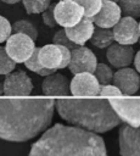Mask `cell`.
I'll return each mask as SVG.
<instances>
[{"mask_svg":"<svg viewBox=\"0 0 140 156\" xmlns=\"http://www.w3.org/2000/svg\"><path fill=\"white\" fill-rule=\"evenodd\" d=\"M55 5L56 4H50V6L41 13V17H43V22L45 23V26L52 28L57 24L56 20H55V15H54V10H55Z\"/></svg>","mask_w":140,"mask_h":156,"instance_id":"cell-29","label":"cell"},{"mask_svg":"<svg viewBox=\"0 0 140 156\" xmlns=\"http://www.w3.org/2000/svg\"><path fill=\"white\" fill-rule=\"evenodd\" d=\"M121 156H140V128L123 124L118 134Z\"/></svg>","mask_w":140,"mask_h":156,"instance_id":"cell-11","label":"cell"},{"mask_svg":"<svg viewBox=\"0 0 140 156\" xmlns=\"http://www.w3.org/2000/svg\"><path fill=\"white\" fill-rule=\"evenodd\" d=\"M94 74H95V77L97 78L100 85L111 84V82H113V74H114V73L112 72L111 67L107 66L106 63H97Z\"/></svg>","mask_w":140,"mask_h":156,"instance_id":"cell-22","label":"cell"},{"mask_svg":"<svg viewBox=\"0 0 140 156\" xmlns=\"http://www.w3.org/2000/svg\"><path fill=\"white\" fill-rule=\"evenodd\" d=\"M135 56V51L131 45H125L121 43H113L107 48L106 57L111 66L116 68L128 67Z\"/></svg>","mask_w":140,"mask_h":156,"instance_id":"cell-14","label":"cell"},{"mask_svg":"<svg viewBox=\"0 0 140 156\" xmlns=\"http://www.w3.org/2000/svg\"><path fill=\"white\" fill-rule=\"evenodd\" d=\"M12 34V24L4 16H0V44L6 41Z\"/></svg>","mask_w":140,"mask_h":156,"instance_id":"cell-28","label":"cell"},{"mask_svg":"<svg viewBox=\"0 0 140 156\" xmlns=\"http://www.w3.org/2000/svg\"><path fill=\"white\" fill-rule=\"evenodd\" d=\"M24 65H26V67H27L29 71H32V72H34V73H37V74H39V76H43V77H46V76H49V74H51V73L55 72L54 69L46 68V67H44V66L41 65V62H40V60H39V48H35V49H34L33 54H32L30 57L24 62Z\"/></svg>","mask_w":140,"mask_h":156,"instance_id":"cell-19","label":"cell"},{"mask_svg":"<svg viewBox=\"0 0 140 156\" xmlns=\"http://www.w3.org/2000/svg\"><path fill=\"white\" fill-rule=\"evenodd\" d=\"M113 84L121 89L123 95H134L140 88L139 72L129 67L119 68L113 74Z\"/></svg>","mask_w":140,"mask_h":156,"instance_id":"cell-12","label":"cell"},{"mask_svg":"<svg viewBox=\"0 0 140 156\" xmlns=\"http://www.w3.org/2000/svg\"><path fill=\"white\" fill-rule=\"evenodd\" d=\"M139 29H140V21H139Z\"/></svg>","mask_w":140,"mask_h":156,"instance_id":"cell-35","label":"cell"},{"mask_svg":"<svg viewBox=\"0 0 140 156\" xmlns=\"http://www.w3.org/2000/svg\"><path fill=\"white\" fill-rule=\"evenodd\" d=\"M28 156H107V151L95 132L56 123L32 145Z\"/></svg>","mask_w":140,"mask_h":156,"instance_id":"cell-2","label":"cell"},{"mask_svg":"<svg viewBox=\"0 0 140 156\" xmlns=\"http://www.w3.org/2000/svg\"><path fill=\"white\" fill-rule=\"evenodd\" d=\"M110 102L123 122L140 128V96L110 99Z\"/></svg>","mask_w":140,"mask_h":156,"instance_id":"cell-5","label":"cell"},{"mask_svg":"<svg viewBox=\"0 0 140 156\" xmlns=\"http://www.w3.org/2000/svg\"><path fill=\"white\" fill-rule=\"evenodd\" d=\"M45 96H68L71 94V82L61 73H51L45 77L41 84Z\"/></svg>","mask_w":140,"mask_h":156,"instance_id":"cell-15","label":"cell"},{"mask_svg":"<svg viewBox=\"0 0 140 156\" xmlns=\"http://www.w3.org/2000/svg\"><path fill=\"white\" fill-rule=\"evenodd\" d=\"M68 38L75 43L77 45H84L88 40H90L95 28H94V22L90 17H83L77 24L72 27L65 28Z\"/></svg>","mask_w":140,"mask_h":156,"instance_id":"cell-16","label":"cell"},{"mask_svg":"<svg viewBox=\"0 0 140 156\" xmlns=\"http://www.w3.org/2000/svg\"><path fill=\"white\" fill-rule=\"evenodd\" d=\"M2 2H5V4H17V2H19L21 0H1Z\"/></svg>","mask_w":140,"mask_h":156,"instance_id":"cell-32","label":"cell"},{"mask_svg":"<svg viewBox=\"0 0 140 156\" xmlns=\"http://www.w3.org/2000/svg\"><path fill=\"white\" fill-rule=\"evenodd\" d=\"M97 66V58L95 54L86 46L79 45L71 50V61L68 65V69L72 74L90 72L94 73Z\"/></svg>","mask_w":140,"mask_h":156,"instance_id":"cell-7","label":"cell"},{"mask_svg":"<svg viewBox=\"0 0 140 156\" xmlns=\"http://www.w3.org/2000/svg\"><path fill=\"white\" fill-rule=\"evenodd\" d=\"M12 33H23V34L29 35L34 40H37V38H38L37 27L32 22H29L27 20H18V21H16L12 24Z\"/></svg>","mask_w":140,"mask_h":156,"instance_id":"cell-20","label":"cell"},{"mask_svg":"<svg viewBox=\"0 0 140 156\" xmlns=\"http://www.w3.org/2000/svg\"><path fill=\"white\" fill-rule=\"evenodd\" d=\"M54 99L0 96V139L26 141L44 132L52 121Z\"/></svg>","mask_w":140,"mask_h":156,"instance_id":"cell-1","label":"cell"},{"mask_svg":"<svg viewBox=\"0 0 140 156\" xmlns=\"http://www.w3.org/2000/svg\"><path fill=\"white\" fill-rule=\"evenodd\" d=\"M0 96H5V90H4V83L0 82Z\"/></svg>","mask_w":140,"mask_h":156,"instance_id":"cell-33","label":"cell"},{"mask_svg":"<svg viewBox=\"0 0 140 156\" xmlns=\"http://www.w3.org/2000/svg\"><path fill=\"white\" fill-rule=\"evenodd\" d=\"M16 62L11 58L4 46H0V76H6L15 69Z\"/></svg>","mask_w":140,"mask_h":156,"instance_id":"cell-24","label":"cell"},{"mask_svg":"<svg viewBox=\"0 0 140 156\" xmlns=\"http://www.w3.org/2000/svg\"><path fill=\"white\" fill-rule=\"evenodd\" d=\"M61 46V50H62V66H61V69L65 68V67H68L69 65V61H71V49L63 46V45H60Z\"/></svg>","mask_w":140,"mask_h":156,"instance_id":"cell-30","label":"cell"},{"mask_svg":"<svg viewBox=\"0 0 140 156\" xmlns=\"http://www.w3.org/2000/svg\"><path fill=\"white\" fill-rule=\"evenodd\" d=\"M113 35L114 41L125 44V45H133L139 41L140 39V29H139V22L130 16L122 17L117 24L113 27Z\"/></svg>","mask_w":140,"mask_h":156,"instance_id":"cell-10","label":"cell"},{"mask_svg":"<svg viewBox=\"0 0 140 156\" xmlns=\"http://www.w3.org/2000/svg\"><path fill=\"white\" fill-rule=\"evenodd\" d=\"M113 41H114V35H113V30L111 28L97 27V28H95V30L90 38V43L99 49H106L110 45H112Z\"/></svg>","mask_w":140,"mask_h":156,"instance_id":"cell-18","label":"cell"},{"mask_svg":"<svg viewBox=\"0 0 140 156\" xmlns=\"http://www.w3.org/2000/svg\"><path fill=\"white\" fill-rule=\"evenodd\" d=\"M118 5L124 16L134 18L140 16V0H119Z\"/></svg>","mask_w":140,"mask_h":156,"instance_id":"cell-23","label":"cell"},{"mask_svg":"<svg viewBox=\"0 0 140 156\" xmlns=\"http://www.w3.org/2000/svg\"><path fill=\"white\" fill-rule=\"evenodd\" d=\"M134 66H135V69L140 73V50L134 56Z\"/></svg>","mask_w":140,"mask_h":156,"instance_id":"cell-31","label":"cell"},{"mask_svg":"<svg viewBox=\"0 0 140 156\" xmlns=\"http://www.w3.org/2000/svg\"><path fill=\"white\" fill-rule=\"evenodd\" d=\"M35 40L23 33H12L6 40V51L16 63H24L35 49Z\"/></svg>","mask_w":140,"mask_h":156,"instance_id":"cell-4","label":"cell"},{"mask_svg":"<svg viewBox=\"0 0 140 156\" xmlns=\"http://www.w3.org/2000/svg\"><path fill=\"white\" fill-rule=\"evenodd\" d=\"M111 1H116V2H118V1H119V0H111Z\"/></svg>","mask_w":140,"mask_h":156,"instance_id":"cell-34","label":"cell"},{"mask_svg":"<svg viewBox=\"0 0 140 156\" xmlns=\"http://www.w3.org/2000/svg\"><path fill=\"white\" fill-rule=\"evenodd\" d=\"M1 2H2V1H1V0H0V4H1Z\"/></svg>","mask_w":140,"mask_h":156,"instance_id":"cell-36","label":"cell"},{"mask_svg":"<svg viewBox=\"0 0 140 156\" xmlns=\"http://www.w3.org/2000/svg\"><path fill=\"white\" fill-rule=\"evenodd\" d=\"M24 10L28 15L43 13L51 4V0H22Z\"/></svg>","mask_w":140,"mask_h":156,"instance_id":"cell-21","label":"cell"},{"mask_svg":"<svg viewBox=\"0 0 140 156\" xmlns=\"http://www.w3.org/2000/svg\"><path fill=\"white\" fill-rule=\"evenodd\" d=\"M121 18H122V10L118 2L111 0H103L100 11L91 20L97 27L113 28Z\"/></svg>","mask_w":140,"mask_h":156,"instance_id":"cell-13","label":"cell"},{"mask_svg":"<svg viewBox=\"0 0 140 156\" xmlns=\"http://www.w3.org/2000/svg\"><path fill=\"white\" fill-rule=\"evenodd\" d=\"M84 9V17L93 18L101 9L103 0H75Z\"/></svg>","mask_w":140,"mask_h":156,"instance_id":"cell-25","label":"cell"},{"mask_svg":"<svg viewBox=\"0 0 140 156\" xmlns=\"http://www.w3.org/2000/svg\"><path fill=\"white\" fill-rule=\"evenodd\" d=\"M4 90L5 96H29L33 90V83L24 71H16L6 74Z\"/></svg>","mask_w":140,"mask_h":156,"instance_id":"cell-8","label":"cell"},{"mask_svg":"<svg viewBox=\"0 0 140 156\" xmlns=\"http://www.w3.org/2000/svg\"><path fill=\"white\" fill-rule=\"evenodd\" d=\"M100 83L94 73L82 72L74 74L71 80V94L73 96H97L100 93Z\"/></svg>","mask_w":140,"mask_h":156,"instance_id":"cell-9","label":"cell"},{"mask_svg":"<svg viewBox=\"0 0 140 156\" xmlns=\"http://www.w3.org/2000/svg\"><path fill=\"white\" fill-rule=\"evenodd\" d=\"M52 41H54L55 44H57V45H63V46H66V48H68V49H71V50H73L74 48L79 46V45H77L75 43H73V41L68 38V35H67L65 28H63V29H60V30H57V32L55 33V35H54V38H52Z\"/></svg>","mask_w":140,"mask_h":156,"instance_id":"cell-26","label":"cell"},{"mask_svg":"<svg viewBox=\"0 0 140 156\" xmlns=\"http://www.w3.org/2000/svg\"><path fill=\"white\" fill-rule=\"evenodd\" d=\"M55 105L61 118L90 132L105 133L122 122L107 99H65L62 96L55 101Z\"/></svg>","mask_w":140,"mask_h":156,"instance_id":"cell-3","label":"cell"},{"mask_svg":"<svg viewBox=\"0 0 140 156\" xmlns=\"http://www.w3.org/2000/svg\"><path fill=\"white\" fill-rule=\"evenodd\" d=\"M39 60L41 65L50 69H61L62 66V50L61 46L52 43L39 48Z\"/></svg>","mask_w":140,"mask_h":156,"instance_id":"cell-17","label":"cell"},{"mask_svg":"<svg viewBox=\"0 0 140 156\" xmlns=\"http://www.w3.org/2000/svg\"><path fill=\"white\" fill-rule=\"evenodd\" d=\"M58 26L67 28L77 24L84 17V9L75 0H60L54 10Z\"/></svg>","mask_w":140,"mask_h":156,"instance_id":"cell-6","label":"cell"},{"mask_svg":"<svg viewBox=\"0 0 140 156\" xmlns=\"http://www.w3.org/2000/svg\"><path fill=\"white\" fill-rule=\"evenodd\" d=\"M100 96H103V98H117V96H123L121 89L114 85V84H105V85H101L100 87V93H99Z\"/></svg>","mask_w":140,"mask_h":156,"instance_id":"cell-27","label":"cell"}]
</instances>
